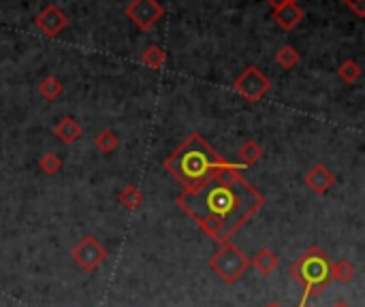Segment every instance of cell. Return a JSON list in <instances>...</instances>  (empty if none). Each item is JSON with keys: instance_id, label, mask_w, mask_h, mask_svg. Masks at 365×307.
<instances>
[{"instance_id": "2e32d148", "label": "cell", "mask_w": 365, "mask_h": 307, "mask_svg": "<svg viewBox=\"0 0 365 307\" xmlns=\"http://www.w3.org/2000/svg\"><path fill=\"white\" fill-rule=\"evenodd\" d=\"M142 62L152 69V71H158L167 64V51L158 45H150L144 53H142Z\"/></svg>"}, {"instance_id": "603a6c76", "label": "cell", "mask_w": 365, "mask_h": 307, "mask_svg": "<svg viewBox=\"0 0 365 307\" xmlns=\"http://www.w3.org/2000/svg\"><path fill=\"white\" fill-rule=\"evenodd\" d=\"M267 3H269L271 9L275 11V9H280V7H285L287 3H291V0H267Z\"/></svg>"}, {"instance_id": "7a4b0ae2", "label": "cell", "mask_w": 365, "mask_h": 307, "mask_svg": "<svg viewBox=\"0 0 365 307\" xmlns=\"http://www.w3.org/2000/svg\"><path fill=\"white\" fill-rule=\"evenodd\" d=\"M229 160L222 158L199 132H192L186 141L164 158V171H169L184 188L201 186L212 179Z\"/></svg>"}, {"instance_id": "5bb4252c", "label": "cell", "mask_w": 365, "mask_h": 307, "mask_svg": "<svg viewBox=\"0 0 365 307\" xmlns=\"http://www.w3.org/2000/svg\"><path fill=\"white\" fill-rule=\"evenodd\" d=\"M237 158H239L241 166H252V164H257L263 158V148L257 141H252V139H250V141H246L237 150Z\"/></svg>"}, {"instance_id": "ba28073f", "label": "cell", "mask_w": 365, "mask_h": 307, "mask_svg": "<svg viewBox=\"0 0 365 307\" xmlns=\"http://www.w3.org/2000/svg\"><path fill=\"white\" fill-rule=\"evenodd\" d=\"M35 24H37V28L45 37H58L65 28L69 26V17H67V13L62 9H58L56 5H47L35 17Z\"/></svg>"}, {"instance_id": "3957f363", "label": "cell", "mask_w": 365, "mask_h": 307, "mask_svg": "<svg viewBox=\"0 0 365 307\" xmlns=\"http://www.w3.org/2000/svg\"><path fill=\"white\" fill-rule=\"evenodd\" d=\"M329 258L327 254L319 245H310L305 249V252L291 265L289 269V275L293 277L295 282L301 284L303 288V295L301 299L303 301H310V299H316L325 292V288L329 286L331 282V275H329Z\"/></svg>"}, {"instance_id": "5b68a950", "label": "cell", "mask_w": 365, "mask_h": 307, "mask_svg": "<svg viewBox=\"0 0 365 307\" xmlns=\"http://www.w3.org/2000/svg\"><path fill=\"white\" fill-rule=\"evenodd\" d=\"M233 88L239 96H244L248 103H259L269 90H271V79L263 75L257 67H248L235 81Z\"/></svg>"}, {"instance_id": "d6986e66", "label": "cell", "mask_w": 365, "mask_h": 307, "mask_svg": "<svg viewBox=\"0 0 365 307\" xmlns=\"http://www.w3.org/2000/svg\"><path fill=\"white\" fill-rule=\"evenodd\" d=\"M301 58H299V51L293 47V45H282L278 51H275V62L282 67V69H293V67H297V62H299Z\"/></svg>"}, {"instance_id": "7c38bea8", "label": "cell", "mask_w": 365, "mask_h": 307, "mask_svg": "<svg viewBox=\"0 0 365 307\" xmlns=\"http://www.w3.org/2000/svg\"><path fill=\"white\" fill-rule=\"evenodd\" d=\"M53 134L58 137L62 143L71 146V143H75L77 139L83 134V128H81V124L75 118H62L58 124L53 126Z\"/></svg>"}, {"instance_id": "7402d4cb", "label": "cell", "mask_w": 365, "mask_h": 307, "mask_svg": "<svg viewBox=\"0 0 365 307\" xmlns=\"http://www.w3.org/2000/svg\"><path fill=\"white\" fill-rule=\"evenodd\" d=\"M342 3H344L357 17H365V0H342Z\"/></svg>"}, {"instance_id": "d4e9b609", "label": "cell", "mask_w": 365, "mask_h": 307, "mask_svg": "<svg viewBox=\"0 0 365 307\" xmlns=\"http://www.w3.org/2000/svg\"><path fill=\"white\" fill-rule=\"evenodd\" d=\"M265 307H282V305H280V303H273V301H271V303H267Z\"/></svg>"}, {"instance_id": "cb8c5ba5", "label": "cell", "mask_w": 365, "mask_h": 307, "mask_svg": "<svg viewBox=\"0 0 365 307\" xmlns=\"http://www.w3.org/2000/svg\"><path fill=\"white\" fill-rule=\"evenodd\" d=\"M331 307H350V305H348L346 301H335V303H333Z\"/></svg>"}, {"instance_id": "9a60e30c", "label": "cell", "mask_w": 365, "mask_h": 307, "mask_svg": "<svg viewBox=\"0 0 365 307\" xmlns=\"http://www.w3.org/2000/svg\"><path fill=\"white\" fill-rule=\"evenodd\" d=\"M144 192L139 190L137 186H126V188H122V192L118 194V201H120V205L124 207V209H128V211H133V209H137L139 205L144 203Z\"/></svg>"}, {"instance_id": "8992f818", "label": "cell", "mask_w": 365, "mask_h": 307, "mask_svg": "<svg viewBox=\"0 0 365 307\" xmlns=\"http://www.w3.org/2000/svg\"><path fill=\"white\" fill-rule=\"evenodd\" d=\"M71 256L79 265V269H83L86 273H92L105 263L107 249L103 247V243L96 237H83L73 245Z\"/></svg>"}, {"instance_id": "ffe728a7", "label": "cell", "mask_w": 365, "mask_h": 307, "mask_svg": "<svg viewBox=\"0 0 365 307\" xmlns=\"http://www.w3.org/2000/svg\"><path fill=\"white\" fill-rule=\"evenodd\" d=\"M39 169H41L45 175H56V173H58V171L62 169V160H60L58 154L47 152V154H43L41 160H39Z\"/></svg>"}, {"instance_id": "4fadbf2b", "label": "cell", "mask_w": 365, "mask_h": 307, "mask_svg": "<svg viewBox=\"0 0 365 307\" xmlns=\"http://www.w3.org/2000/svg\"><path fill=\"white\" fill-rule=\"evenodd\" d=\"M329 275H331V280H335V282L348 284V282L353 280V277L357 275V267H355L350 261L342 258V261H335V263L329 267Z\"/></svg>"}, {"instance_id": "e0dca14e", "label": "cell", "mask_w": 365, "mask_h": 307, "mask_svg": "<svg viewBox=\"0 0 365 307\" xmlns=\"http://www.w3.org/2000/svg\"><path fill=\"white\" fill-rule=\"evenodd\" d=\"M94 146L103 154H114L120 148V137L114 130H101L94 139Z\"/></svg>"}, {"instance_id": "30bf717a", "label": "cell", "mask_w": 365, "mask_h": 307, "mask_svg": "<svg viewBox=\"0 0 365 307\" xmlns=\"http://www.w3.org/2000/svg\"><path fill=\"white\" fill-rule=\"evenodd\" d=\"M303 9L295 3V0H291V3H287L285 7H280L273 11V19L285 28V30H293L295 26L301 24L303 19Z\"/></svg>"}, {"instance_id": "52a82bcc", "label": "cell", "mask_w": 365, "mask_h": 307, "mask_svg": "<svg viewBox=\"0 0 365 307\" xmlns=\"http://www.w3.org/2000/svg\"><path fill=\"white\" fill-rule=\"evenodd\" d=\"M124 13L139 30H152L164 15V9L160 7L158 0H133Z\"/></svg>"}, {"instance_id": "277c9868", "label": "cell", "mask_w": 365, "mask_h": 307, "mask_svg": "<svg viewBox=\"0 0 365 307\" xmlns=\"http://www.w3.org/2000/svg\"><path fill=\"white\" fill-rule=\"evenodd\" d=\"M210 269L220 277L224 284H235L239 277L250 269V258L231 241H224L210 258Z\"/></svg>"}, {"instance_id": "8fae6325", "label": "cell", "mask_w": 365, "mask_h": 307, "mask_svg": "<svg viewBox=\"0 0 365 307\" xmlns=\"http://www.w3.org/2000/svg\"><path fill=\"white\" fill-rule=\"evenodd\" d=\"M250 267L255 269L257 273H261V275H271L280 267V258L275 256L273 249L263 247V249H259V252L250 258Z\"/></svg>"}, {"instance_id": "ac0fdd59", "label": "cell", "mask_w": 365, "mask_h": 307, "mask_svg": "<svg viewBox=\"0 0 365 307\" xmlns=\"http://www.w3.org/2000/svg\"><path fill=\"white\" fill-rule=\"evenodd\" d=\"M62 92H65V86L60 83V79L53 77V75H47V77L39 83V94H41L45 100H56Z\"/></svg>"}, {"instance_id": "9c48e42d", "label": "cell", "mask_w": 365, "mask_h": 307, "mask_svg": "<svg viewBox=\"0 0 365 307\" xmlns=\"http://www.w3.org/2000/svg\"><path fill=\"white\" fill-rule=\"evenodd\" d=\"M303 184L307 186V190L314 192L316 197H323V194H327V192L333 188V184H335V175L327 169L325 164L319 162V164H314L312 169L305 173Z\"/></svg>"}, {"instance_id": "6da1fadb", "label": "cell", "mask_w": 365, "mask_h": 307, "mask_svg": "<svg viewBox=\"0 0 365 307\" xmlns=\"http://www.w3.org/2000/svg\"><path fill=\"white\" fill-rule=\"evenodd\" d=\"M178 205L207 237L224 243L261 211L265 199L244 175L237 179L212 177L201 186L184 188Z\"/></svg>"}, {"instance_id": "44dd1931", "label": "cell", "mask_w": 365, "mask_h": 307, "mask_svg": "<svg viewBox=\"0 0 365 307\" xmlns=\"http://www.w3.org/2000/svg\"><path fill=\"white\" fill-rule=\"evenodd\" d=\"M361 73H363V71H361V67H359L357 60H344V62L340 64V69H338L340 79L346 81V83L359 81V79H361Z\"/></svg>"}]
</instances>
